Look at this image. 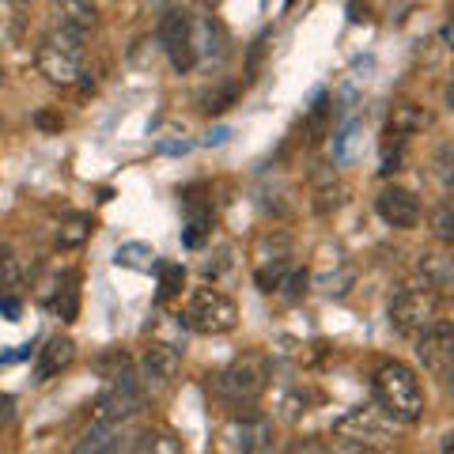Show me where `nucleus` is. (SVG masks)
I'll use <instances>...</instances> for the list:
<instances>
[{
	"label": "nucleus",
	"instance_id": "f257e3e1",
	"mask_svg": "<svg viewBox=\"0 0 454 454\" xmlns=\"http://www.w3.org/2000/svg\"><path fill=\"white\" fill-rule=\"evenodd\" d=\"M372 390H375L379 409L397 424H417L424 417V409H428V402H424V387H420V379L409 364H397V360L382 364L375 372V379H372Z\"/></svg>",
	"mask_w": 454,
	"mask_h": 454
},
{
	"label": "nucleus",
	"instance_id": "f03ea898",
	"mask_svg": "<svg viewBox=\"0 0 454 454\" xmlns=\"http://www.w3.org/2000/svg\"><path fill=\"white\" fill-rule=\"evenodd\" d=\"M83 35L80 31H68V27H53L50 35H42L38 50H35V65L38 73L46 76L57 88H73V83L83 76Z\"/></svg>",
	"mask_w": 454,
	"mask_h": 454
},
{
	"label": "nucleus",
	"instance_id": "7ed1b4c3",
	"mask_svg": "<svg viewBox=\"0 0 454 454\" xmlns=\"http://www.w3.org/2000/svg\"><path fill=\"white\" fill-rule=\"evenodd\" d=\"M235 322H239V307L231 295H223L216 288H197L190 295V303L186 310L178 315V325H186V330L193 333H231L235 330Z\"/></svg>",
	"mask_w": 454,
	"mask_h": 454
},
{
	"label": "nucleus",
	"instance_id": "20e7f679",
	"mask_svg": "<svg viewBox=\"0 0 454 454\" xmlns=\"http://www.w3.org/2000/svg\"><path fill=\"white\" fill-rule=\"evenodd\" d=\"M269 390V360L265 356H239L227 364L216 379V394L227 405H254Z\"/></svg>",
	"mask_w": 454,
	"mask_h": 454
},
{
	"label": "nucleus",
	"instance_id": "39448f33",
	"mask_svg": "<svg viewBox=\"0 0 454 454\" xmlns=\"http://www.w3.org/2000/svg\"><path fill=\"white\" fill-rule=\"evenodd\" d=\"M439 318V292L428 284H417V288H402L390 303V325L397 333H420L424 325H432Z\"/></svg>",
	"mask_w": 454,
	"mask_h": 454
},
{
	"label": "nucleus",
	"instance_id": "423d86ee",
	"mask_svg": "<svg viewBox=\"0 0 454 454\" xmlns=\"http://www.w3.org/2000/svg\"><path fill=\"white\" fill-rule=\"evenodd\" d=\"M145 405V394H140V382L129 367L121 364L118 375H110L106 390L95 397V420H110V424H125L140 413Z\"/></svg>",
	"mask_w": 454,
	"mask_h": 454
},
{
	"label": "nucleus",
	"instance_id": "0eeeda50",
	"mask_svg": "<svg viewBox=\"0 0 454 454\" xmlns=\"http://www.w3.org/2000/svg\"><path fill=\"white\" fill-rule=\"evenodd\" d=\"M333 435L340 439H352V447H364V450H375V447H387L390 443V417L382 409L372 405H356L348 413H340L333 420Z\"/></svg>",
	"mask_w": 454,
	"mask_h": 454
},
{
	"label": "nucleus",
	"instance_id": "6e6552de",
	"mask_svg": "<svg viewBox=\"0 0 454 454\" xmlns=\"http://www.w3.org/2000/svg\"><path fill=\"white\" fill-rule=\"evenodd\" d=\"M277 428L269 417L258 413H239L220 428V447L223 450H243V454H258V450H273Z\"/></svg>",
	"mask_w": 454,
	"mask_h": 454
},
{
	"label": "nucleus",
	"instance_id": "1a4fd4ad",
	"mask_svg": "<svg viewBox=\"0 0 454 454\" xmlns=\"http://www.w3.org/2000/svg\"><path fill=\"white\" fill-rule=\"evenodd\" d=\"M417 360L432 379H450L454 372V330L450 322H432L417 333Z\"/></svg>",
	"mask_w": 454,
	"mask_h": 454
},
{
	"label": "nucleus",
	"instance_id": "9d476101",
	"mask_svg": "<svg viewBox=\"0 0 454 454\" xmlns=\"http://www.w3.org/2000/svg\"><path fill=\"white\" fill-rule=\"evenodd\" d=\"M160 46L170 57V65L178 73H190L197 65V50H193V16L182 8H170L160 20Z\"/></svg>",
	"mask_w": 454,
	"mask_h": 454
},
{
	"label": "nucleus",
	"instance_id": "9b49d317",
	"mask_svg": "<svg viewBox=\"0 0 454 454\" xmlns=\"http://www.w3.org/2000/svg\"><path fill=\"white\" fill-rule=\"evenodd\" d=\"M140 372V387H148L152 394H163L178 382V372H182V352L175 345H163V340H155V345L145 348V356L137 364Z\"/></svg>",
	"mask_w": 454,
	"mask_h": 454
},
{
	"label": "nucleus",
	"instance_id": "f8f14e48",
	"mask_svg": "<svg viewBox=\"0 0 454 454\" xmlns=\"http://www.w3.org/2000/svg\"><path fill=\"white\" fill-rule=\"evenodd\" d=\"M375 212L382 216V223L397 227V231H409V227L420 223V197L405 186H387L375 197Z\"/></svg>",
	"mask_w": 454,
	"mask_h": 454
},
{
	"label": "nucleus",
	"instance_id": "ddd939ff",
	"mask_svg": "<svg viewBox=\"0 0 454 454\" xmlns=\"http://www.w3.org/2000/svg\"><path fill=\"white\" fill-rule=\"evenodd\" d=\"M50 288L53 292H42V300L50 303V310L61 322H76V315H80V273L76 269H65V273H57L50 280Z\"/></svg>",
	"mask_w": 454,
	"mask_h": 454
},
{
	"label": "nucleus",
	"instance_id": "4468645a",
	"mask_svg": "<svg viewBox=\"0 0 454 454\" xmlns=\"http://www.w3.org/2000/svg\"><path fill=\"white\" fill-rule=\"evenodd\" d=\"M182 208H186V235H182V243L201 247L212 235V201H201L197 190H186L182 193Z\"/></svg>",
	"mask_w": 454,
	"mask_h": 454
},
{
	"label": "nucleus",
	"instance_id": "2eb2a0df",
	"mask_svg": "<svg viewBox=\"0 0 454 454\" xmlns=\"http://www.w3.org/2000/svg\"><path fill=\"white\" fill-rule=\"evenodd\" d=\"M73 360H76V340L57 333V337H50V340H46V348L38 352L35 379H38V382H46V379H53V375H61Z\"/></svg>",
	"mask_w": 454,
	"mask_h": 454
},
{
	"label": "nucleus",
	"instance_id": "dca6fc26",
	"mask_svg": "<svg viewBox=\"0 0 454 454\" xmlns=\"http://www.w3.org/2000/svg\"><path fill=\"white\" fill-rule=\"evenodd\" d=\"M50 12L57 27H68V31H80V35L98 23V8L91 0H50Z\"/></svg>",
	"mask_w": 454,
	"mask_h": 454
},
{
	"label": "nucleus",
	"instance_id": "f3484780",
	"mask_svg": "<svg viewBox=\"0 0 454 454\" xmlns=\"http://www.w3.org/2000/svg\"><path fill=\"white\" fill-rule=\"evenodd\" d=\"M428 110L417 106V103H397L390 110V137H413L420 129H428Z\"/></svg>",
	"mask_w": 454,
	"mask_h": 454
},
{
	"label": "nucleus",
	"instance_id": "a211bd4d",
	"mask_svg": "<svg viewBox=\"0 0 454 454\" xmlns=\"http://www.w3.org/2000/svg\"><path fill=\"white\" fill-rule=\"evenodd\" d=\"M121 424H110V420H95L88 432H83V439L76 443V450H95V454H103V450H121Z\"/></svg>",
	"mask_w": 454,
	"mask_h": 454
},
{
	"label": "nucleus",
	"instance_id": "6ab92c4d",
	"mask_svg": "<svg viewBox=\"0 0 454 454\" xmlns=\"http://www.w3.org/2000/svg\"><path fill=\"white\" fill-rule=\"evenodd\" d=\"M114 265L133 269V273H152V269L160 265V254H155L148 243H121L114 250Z\"/></svg>",
	"mask_w": 454,
	"mask_h": 454
},
{
	"label": "nucleus",
	"instance_id": "aec40b11",
	"mask_svg": "<svg viewBox=\"0 0 454 454\" xmlns=\"http://www.w3.org/2000/svg\"><path fill=\"white\" fill-rule=\"evenodd\" d=\"M23 292V262L8 243H0V295Z\"/></svg>",
	"mask_w": 454,
	"mask_h": 454
},
{
	"label": "nucleus",
	"instance_id": "412c9836",
	"mask_svg": "<svg viewBox=\"0 0 454 454\" xmlns=\"http://www.w3.org/2000/svg\"><path fill=\"white\" fill-rule=\"evenodd\" d=\"M91 231H95L91 216H68L61 227H57V247H61V250H76V247L88 243Z\"/></svg>",
	"mask_w": 454,
	"mask_h": 454
},
{
	"label": "nucleus",
	"instance_id": "4be33fe9",
	"mask_svg": "<svg viewBox=\"0 0 454 454\" xmlns=\"http://www.w3.org/2000/svg\"><path fill=\"white\" fill-rule=\"evenodd\" d=\"M235 98H239V83H235V80L216 83V88H208V91L201 95V110L216 118V114H223V110H231V106H235Z\"/></svg>",
	"mask_w": 454,
	"mask_h": 454
},
{
	"label": "nucleus",
	"instance_id": "5701e85b",
	"mask_svg": "<svg viewBox=\"0 0 454 454\" xmlns=\"http://www.w3.org/2000/svg\"><path fill=\"white\" fill-rule=\"evenodd\" d=\"M420 273H424V284L435 292H443L447 284H450V262L447 258H439V254H424V262H420Z\"/></svg>",
	"mask_w": 454,
	"mask_h": 454
},
{
	"label": "nucleus",
	"instance_id": "b1692460",
	"mask_svg": "<svg viewBox=\"0 0 454 454\" xmlns=\"http://www.w3.org/2000/svg\"><path fill=\"white\" fill-rule=\"evenodd\" d=\"M129 450H155V454H178V450H186V447H182V439H175V435H167V432H145V435H137V443H129Z\"/></svg>",
	"mask_w": 454,
	"mask_h": 454
},
{
	"label": "nucleus",
	"instance_id": "393cba45",
	"mask_svg": "<svg viewBox=\"0 0 454 454\" xmlns=\"http://www.w3.org/2000/svg\"><path fill=\"white\" fill-rule=\"evenodd\" d=\"M160 269V300H175V295L182 292V284H186V269H182L178 262H163V265H155Z\"/></svg>",
	"mask_w": 454,
	"mask_h": 454
},
{
	"label": "nucleus",
	"instance_id": "a878e982",
	"mask_svg": "<svg viewBox=\"0 0 454 454\" xmlns=\"http://www.w3.org/2000/svg\"><path fill=\"white\" fill-rule=\"evenodd\" d=\"M432 231H435L439 243H454V208H450V201H443L432 212Z\"/></svg>",
	"mask_w": 454,
	"mask_h": 454
},
{
	"label": "nucleus",
	"instance_id": "bb28decb",
	"mask_svg": "<svg viewBox=\"0 0 454 454\" xmlns=\"http://www.w3.org/2000/svg\"><path fill=\"white\" fill-rule=\"evenodd\" d=\"M277 292L284 295V300H300V295L307 292V273H303V269H292V273H284V280L277 284Z\"/></svg>",
	"mask_w": 454,
	"mask_h": 454
},
{
	"label": "nucleus",
	"instance_id": "cd10ccee",
	"mask_svg": "<svg viewBox=\"0 0 454 454\" xmlns=\"http://www.w3.org/2000/svg\"><path fill=\"white\" fill-rule=\"evenodd\" d=\"M0 310H4V318H8V322H20V310H23L20 295H0Z\"/></svg>",
	"mask_w": 454,
	"mask_h": 454
},
{
	"label": "nucleus",
	"instance_id": "c85d7f7f",
	"mask_svg": "<svg viewBox=\"0 0 454 454\" xmlns=\"http://www.w3.org/2000/svg\"><path fill=\"white\" fill-rule=\"evenodd\" d=\"M16 420V402L8 394H0V424H12Z\"/></svg>",
	"mask_w": 454,
	"mask_h": 454
},
{
	"label": "nucleus",
	"instance_id": "c756f323",
	"mask_svg": "<svg viewBox=\"0 0 454 454\" xmlns=\"http://www.w3.org/2000/svg\"><path fill=\"white\" fill-rule=\"evenodd\" d=\"M35 121L42 125V129H61V118H53V114H38Z\"/></svg>",
	"mask_w": 454,
	"mask_h": 454
},
{
	"label": "nucleus",
	"instance_id": "7c9ffc66",
	"mask_svg": "<svg viewBox=\"0 0 454 454\" xmlns=\"http://www.w3.org/2000/svg\"><path fill=\"white\" fill-rule=\"evenodd\" d=\"M227 137H231V133H227V129H216V133H208V140H205V145H223V140Z\"/></svg>",
	"mask_w": 454,
	"mask_h": 454
},
{
	"label": "nucleus",
	"instance_id": "2f4dec72",
	"mask_svg": "<svg viewBox=\"0 0 454 454\" xmlns=\"http://www.w3.org/2000/svg\"><path fill=\"white\" fill-rule=\"evenodd\" d=\"M0 129H4V118H0Z\"/></svg>",
	"mask_w": 454,
	"mask_h": 454
},
{
	"label": "nucleus",
	"instance_id": "473e14b6",
	"mask_svg": "<svg viewBox=\"0 0 454 454\" xmlns=\"http://www.w3.org/2000/svg\"><path fill=\"white\" fill-rule=\"evenodd\" d=\"M0 83H4V73H0Z\"/></svg>",
	"mask_w": 454,
	"mask_h": 454
},
{
	"label": "nucleus",
	"instance_id": "72a5a7b5",
	"mask_svg": "<svg viewBox=\"0 0 454 454\" xmlns=\"http://www.w3.org/2000/svg\"><path fill=\"white\" fill-rule=\"evenodd\" d=\"M16 4H27V0H16Z\"/></svg>",
	"mask_w": 454,
	"mask_h": 454
},
{
	"label": "nucleus",
	"instance_id": "f704fd0d",
	"mask_svg": "<svg viewBox=\"0 0 454 454\" xmlns=\"http://www.w3.org/2000/svg\"><path fill=\"white\" fill-rule=\"evenodd\" d=\"M288 4H295V0H288Z\"/></svg>",
	"mask_w": 454,
	"mask_h": 454
}]
</instances>
